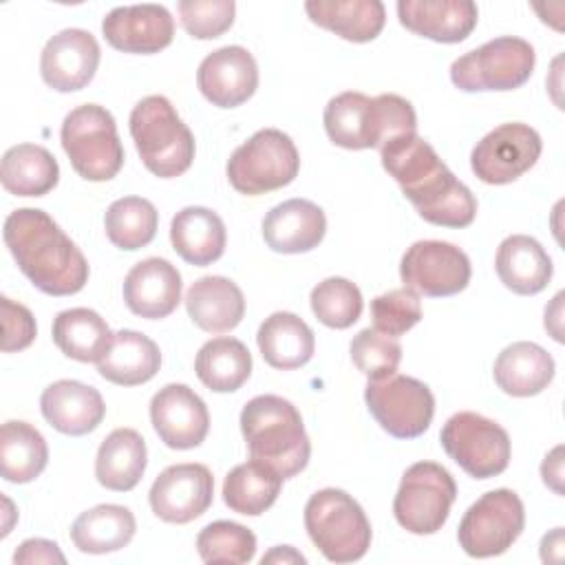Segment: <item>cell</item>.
<instances>
[{"label":"cell","instance_id":"1","mask_svg":"<svg viewBox=\"0 0 565 565\" xmlns=\"http://www.w3.org/2000/svg\"><path fill=\"white\" fill-rule=\"evenodd\" d=\"M380 152L384 170L397 181L404 196L426 223L439 227H468L475 221V194L417 132L393 137Z\"/></svg>","mask_w":565,"mask_h":565},{"label":"cell","instance_id":"2","mask_svg":"<svg viewBox=\"0 0 565 565\" xmlns=\"http://www.w3.org/2000/svg\"><path fill=\"white\" fill-rule=\"evenodd\" d=\"M20 271L49 296H71L88 282V263L64 230L38 207L13 210L2 230Z\"/></svg>","mask_w":565,"mask_h":565},{"label":"cell","instance_id":"3","mask_svg":"<svg viewBox=\"0 0 565 565\" xmlns=\"http://www.w3.org/2000/svg\"><path fill=\"white\" fill-rule=\"evenodd\" d=\"M322 119L329 139L347 150L382 148L393 137L417 132L413 104L395 93H340L329 99Z\"/></svg>","mask_w":565,"mask_h":565},{"label":"cell","instance_id":"4","mask_svg":"<svg viewBox=\"0 0 565 565\" xmlns=\"http://www.w3.org/2000/svg\"><path fill=\"white\" fill-rule=\"evenodd\" d=\"M241 433L252 459L267 463L282 479L302 472L311 444L298 408L280 395H258L241 411Z\"/></svg>","mask_w":565,"mask_h":565},{"label":"cell","instance_id":"5","mask_svg":"<svg viewBox=\"0 0 565 565\" xmlns=\"http://www.w3.org/2000/svg\"><path fill=\"white\" fill-rule=\"evenodd\" d=\"M130 135L143 166L159 179L183 174L194 161V135L163 95H148L130 113Z\"/></svg>","mask_w":565,"mask_h":565},{"label":"cell","instance_id":"6","mask_svg":"<svg viewBox=\"0 0 565 565\" xmlns=\"http://www.w3.org/2000/svg\"><path fill=\"white\" fill-rule=\"evenodd\" d=\"M305 527L320 554L331 563L360 561L371 547V523L362 505L338 488H324L305 505Z\"/></svg>","mask_w":565,"mask_h":565},{"label":"cell","instance_id":"7","mask_svg":"<svg viewBox=\"0 0 565 565\" xmlns=\"http://www.w3.org/2000/svg\"><path fill=\"white\" fill-rule=\"evenodd\" d=\"M73 170L86 181H110L124 166V146L110 110L97 104L73 108L60 130Z\"/></svg>","mask_w":565,"mask_h":565},{"label":"cell","instance_id":"8","mask_svg":"<svg viewBox=\"0 0 565 565\" xmlns=\"http://www.w3.org/2000/svg\"><path fill=\"white\" fill-rule=\"evenodd\" d=\"M300 170V154L291 137L278 128H263L241 143L227 161V179L241 194H265L289 185Z\"/></svg>","mask_w":565,"mask_h":565},{"label":"cell","instance_id":"9","mask_svg":"<svg viewBox=\"0 0 565 565\" xmlns=\"http://www.w3.org/2000/svg\"><path fill=\"white\" fill-rule=\"evenodd\" d=\"M534 46L516 35L494 38L450 64V79L463 93L514 90L534 71Z\"/></svg>","mask_w":565,"mask_h":565},{"label":"cell","instance_id":"10","mask_svg":"<svg viewBox=\"0 0 565 565\" xmlns=\"http://www.w3.org/2000/svg\"><path fill=\"white\" fill-rule=\"evenodd\" d=\"M457 499L452 475L435 461H417L402 475L393 499L397 523L411 534H435L446 523Z\"/></svg>","mask_w":565,"mask_h":565},{"label":"cell","instance_id":"11","mask_svg":"<svg viewBox=\"0 0 565 565\" xmlns=\"http://www.w3.org/2000/svg\"><path fill=\"white\" fill-rule=\"evenodd\" d=\"M439 439L446 455L475 479L497 477L510 463L512 444L505 428L479 413H455L444 424Z\"/></svg>","mask_w":565,"mask_h":565},{"label":"cell","instance_id":"12","mask_svg":"<svg viewBox=\"0 0 565 565\" xmlns=\"http://www.w3.org/2000/svg\"><path fill=\"white\" fill-rule=\"evenodd\" d=\"M525 527L523 501L514 490L497 488L481 494L463 514L457 539L472 558L503 554Z\"/></svg>","mask_w":565,"mask_h":565},{"label":"cell","instance_id":"13","mask_svg":"<svg viewBox=\"0 0 565 565\" xmlns=\"http://www.w3.org/2000/svg\"><path fill=\"white\" fill-rule=\"evenodd\" d=\"M364 402L375 422L397 439H415L424 435L435 415L433 391L408 375H388L369 380Z\"/></svg>","mask_w":565,"mask_h":565},{"label":"cell","instance_id":"14","mask_svg":"<svg viewBox=\"0 0 565 565\" xmlns=\"http://www.w3.org/2000/svg\"><path fill=\"white\" fill-rule=\"evenodd\" d=\"M470 274L466 252L446 241H417L404 252L399 263L404 287L428 298H446L463 291Z\"/></svg>","mask_w":565,"mask_h":565},{"label":"cell","instance_id":"15","mask_svg":"<svg viewBox=\"0 0 565 565\" xmlns=\"http://www.w3.org/2000/svg\"><path fill=\"white\" fill-rule=\"evenodd\" d=\"M541 135L521 121L490 130L470 154V168L483 183L505 185L525 174L541 157Z\"/></svg>","mask_w":565,"mask_h":565},{"label":"cell","instance_id":"16","mask_svg":"<svg viewBox=\"0 0 565 565\" xmlns=\"http://www.w3.org/2000/svg\"><path fill=\"white\" fill-rule=\"evenodd\" d=\"M148 499L161 521L190 523L212 505L214 477L203 463H174L154 479Z\"/></svg>","mask_w":565,"mask_h":565},{"label":"cell","instance_id":"17","mask_svg":"<svg viewBox=\"0 0 565 565\" xmlns=\"http://www.w3.org/2000/svg\"><path fill=\"white\" fill-rule=\"evenodd\" d=\"M150 422L159 439L174 450L201 446L210 430L205 402L185 384H166L154 393Z\"/></svg>","mask_w":565,"mask_h":565},{"label":"cell","instance_id":"18","mask_svg":"<svg viewBox=\"0 0 565 565\" xmlns=\"http://www.w3.org/2000/svg\"><path fill=\"white\" fill-rule=\"evenodd\" d=\"M99 44L86 29H64L42 49L40 75L57 93L82 90L90 84L99 66Z\"/></svg>","mask_w":565,"mask_h":565},{"label":"cell","instance_id":"19","mask_svg":"<svg viewBox=\"0 0 565 565\" xmlns=\"http://www.w3.org/2000/svg\"><path fill=\"white\" fill-rule=\"evenodd\" d=\"M196 86L210 104L218 108H236L258 88L256 60L245 46H221L199 64Z\"/></svg>","mask_w":565,"mask_h":565},{"label":"cell","instance_id":"20","mask_svg":"<svg viewBox=\"0 0 565 565\" xmlns=\"http://www.w3.org/2000/svg\"><path fill=\"white\" fill-rule=\"evenodd\" d=\"M102 33L117 51L152 55L170 46L174 18L163 4L115 7L102 20Z\"/></svg>","mask_w":565,"mask_h":565},{"label":"cell","instance_id":"21","mask_svg":"<svg viewBox=\"0 0 565 565\" xmlns=\"http://www.w3.org/2000/svg\"><path fill=\"white\" fill-rule=\"evenodd\" d=\"M397 18L415 35L457 44L472 33L479 11L472 0H399Z\"/></svg>","mask_w":565,"mask_h":565},{"label":"cell","instance_id":"22","mask_svg":"<svg viewBox=\"0 0 565 565\" xmlns=\"http://www.w3.org/2000/svg\"><path fill=\"white\" fill-rule=\"evenodd\" d=\"M181 274L166 258H146L124 278V300L135 316L159 320L181 302Z\"/></svg>","mask_w":565,"mask_h":565},{"label":"cell","instance_id":"23","mask_svg":"<svg viewBox=\"0 0 565 565\" xmlns=\"http://www.w3.org/2000/svg\"><path fill=\"white\" fill-rule=\"evenodd\" d=\"M40 411L55 430L79 437L102 424L106 404L95 386L77 380H57L42 391Z\"/></svg>","mask_w":565,"mask_h":565},{"label":"cell","instance_id":"24","mask_svg":"<svg viewBox=\"0 0 565 565\" xmlns=\"http://www.w3.org/2000/svg\"><path fill=\"white\" fill-rule=\"evenodd\" d=\"M327 232L320 205L307 199H289L274 205L263 218V238L278 254H302L318 247Z\"/></svg>","mask_w":565,"mask_h":565},{"label":"cell","instance_id":"25","mask_svg":"<svg viewBox=\"0 0 565 565\" xmlns=\"http://www.w3.org/2000/svg\"><path fill=\"white\" fill-rule=\"evenodd\" d=\"M499 280L519 296H534L552 280V258L543 245L527 234H512L501 241L494 258Z\"/></svg>","mask_w":565,"mask_h":565},{"label":"cell","instance_id":"26","mask_svg":"<svg viewBox=\"0 0 565 565\" xmlns=\"http://www.w3.org/2000/svg\"><path fill=\"white\" fill-rule=\"evenodd\" d=\"M185 309L199 329L223 333L241 324L245 316V298L234 280L225 276H203L190 285Z\"/></svg>","mask_w":565,"mask_h":565},{"label":"cell","instance_id":"27","mask_svg":"<svg viewBox=\"0 0 565 565\" xmlns=\"http://www.w3.org/2000/svg\"><path fill=\"white\" fill-rule=\"evenodd\" d=\"M172 249L190 265L205 267L225 252L227 232L216 212L201 205L183 207L170 223Z\"/></svg>","mask_w":565,"mask_h":565},{"label":"cell","instance_id":"28","mask_svg":"<svg viewBox=\"0 0 565 565\" xmlns=\"http://www.w3.org/2000/svg\"><path fill=\"white\" fill-rule=\"evenodd\" d=\"M554 358L536 342H514L494 360V382L512 397L539 395L554 380Z\"/></svg>","mask_w":565,"mask_h":565},{"label":"cell","instance_id":"29","mask_svg":"<svg viewBox=\"0 0 565 565\" xmlns=\"http://www.w3.org/2000/svg\"><path fill=\"white\" fill-rule=\"evenodd\" d=\"M263 360L280 371L305 366L316 351L311 327L291 311H276L263 320L256 333Z\"/></svg>","mask_w":565,"mask_h":565},{"label":"cell","instance_id":"30","mask_svg":"<svg viewBox=\"0 0 565 565\" xmlns=\"http://www.w3.org/2000/svg\"><path fill=\"white\" fill-rule=\"evenodd\" d=\"M305 11L313 24L358 44L375 40L386 22L380 0H309Z\"/></svg>","mask_w":565,"mask_h":565},{"label":"cell","instance_id":"31","mask_svg":"<svg viewBox=\"0 0 565 565\" xmlns=\"http://www.w3.org/2000/svg\"><path fill=\"white\" fill-rule=\"evenodd\" d=\"M159 366V347L148 335L132 329L117 331L106 355L97 362L99 375L119 386L146 384L157 375Z\"/></svg>","mask_w":565,"mask_h":565},{"label":"cell","instance_id":"32","mask_svg":"<svg viewBox=\"0 0 565 565\" xmlns=\"http://www.w3.org/2000/svg\"><path fill=\"white\" fill-rule=\"evenodd\" d=\"M148 450L143 437L135 428H115L95 457L97 481L113 492L132 490L146 470Z\"/></svg>","mask_w":565,"mask_h":565},{"label":"cell","instance_id":"33","mask_svg":"<svg viewBox=\"0 0 565 565\" xmlns=\"http://www.w3.org/2000/svg\"><path fill=\"white\" fill-rule=\"evenodd\" d=\"M137 530L126 505L102 503L82 512L71 525V541L84 554H108L126 547Z\"/></svg>","mask_w":565,"mask_h":565},{"label":"cell","instance_id":"34","mask_svg":"<svg viewBox=\"0 0 565 565\" xmlns=\"http://www.w3.org/2000/svg\"><path fill=\"white\" fill-rule=\"evenodd\" d=\"M60 181L55 157L35 143H18L2 154L0 183L15 196H44Z\"/></svg>","mask_w":565,"mask_h":565},{"label":"cell","instance_id":"35","mask_svg":"<svg viewBox=\"0 0 565 565\" xmlns=\"http://www.w3.org/2000/svg\"><path fill=\"white\" fill-rule=\"evenodd\" d=\"M115 333L106 320L86 307H75L60 311L53 320V342L71 360L77 362H99Z\"/></svg>","mask_w":565,"mask_h":565},{"label":"cell","instance_id":"36","mask_svg":"<svg viewBox=\"0 0 565 565\" xmlns=\"http://www.w3.org/2000/svg\"><path fill=\"white\" fill-rule=\"evenodd\" d=\"M196 377L214 393L238 391L252 375V353L236 338L207 340L194 360Z\"/></svg>","mask_w":565,"mask_h":565},{"label":"cell","instance_id":"37","mask_svg":"<svg viewBox=\"0 0 565 565\" xmlns=\"http://www.w3.org/2000/svg\"><path fill=\"white\" fill-rule=\"evenodd\" d=\"M282 488V477L263 461L234 466L223 481V501L232 512L258 516L269 510Z\"/></svg>","mask_w":565,"mask_h":565},{"label":"cell","instance_id":"38","mask_svg":"<svg viewBox=\"0 0 565 565\" xmlns=\"http://www.w3.org/2000/svg\"><path fill=\"white\" fill-rule=\"evenodd\" d=\"M49 463V446L38 428L9 419L0 428V472L11 483H29Z\"/></svg>","mask_w":565,"mask_h":565},{"label":"cell","instance_id":"39","mask_svg":"<svg viewBox=\"0 0 565 565\" xmlns=\"http://www.w3.org/2000/svg\"><path fill=\"white\" fill-rule=\"evenodd\" d=\"M104 227L115 247L135 252L152 243L159 227V212L143 196H124L108 205Z\"/></svg>","mask_w":565,"mask_h":565},{"label":"cell","instance_id":"40","mask_svg":"<svg viewBox=\"0 0 565 565\" xmlns=\"http://www.w3.org/2000/svg\"><path fill=\"white\" fill-rule=\"evenodd\" d=\"M196 552L203 563H249L256 554V536L249 527L234 521H214L196 536Z\"/></svg>","mask_w":565,"mask_h":565},{"label":"cell","instance_id":"41","mask_svg":"<svg viewBox=\"0 0 565 565\" xmlns=\"http://www.w3.org/2000/svg\"><path fill=\"white\" fill-rule=\"evenodd\" d=\"M313 316L331 329H349L362 316V294L355 282L331 276L318 282L309 296Z\"/></svg>","mask_w":565,"mask_h":565},{"label":"cell","instance_id":"42","mask_svg":"<svg viewBox=\"0 0 565 565\" xmlns=\"http://www.w3.org/2000/svg\"><path fill=\"white\" fill-rule=\"evenodd\" d=\"M351 360L369 380H384L393 375L402 362V344L397 338L380 333L371 327L362 329L351 340Z\"/></svg>","mask_w":565,"mask_h":565},{"label":"cell","instance_id":"43","mask_svg":"<svg viewBox=\"0 0 565 565\" xmlns=\"http://www.w3.org/2000/svg\"><path fill=\"white\" fill-rule=\"evenodd\" d=\"M373 329L386 335H402L422 320V305L415 291L402 287L391 289L371 300Z\"/></svg>","mask_w":565,"mask_h":565},{"label":"cell","instance_id":"44","mask_svg":"<svg viewBox=\"0 0 565 565\" xmlns=\"http://www.w3.org/2000/svg\"><path fill=\"white\" fill-rule=\"evenodd\" d=\"M183 29L196 40H214L234 24L232 0H181L177 4Z\"/></svg>","mask_w":565,"mask_h":565},{"label":"cell","instance_id":"45","mask_svg":"<svg viewBox=\"0 0 565 565\" xmlns=\"http://www.w3.org/2000/svg\"><path fill=\"white\" fill-rule=\"evenodd\" d=\"M0 309H2V351L13 353V351L26 349L38 333L33 313L24 305L7 296L0 298Z\"/></svg>","mask_w":565,"mask_h":565},{"label":"cell","instance_id":"46","mask_svg":"<svg viewBox=\"0 0 565 565\" xmlns=\"http://www.w3.org/2000/svg\"><path fill=\"white\" fill-rule=\"evenodd\" d=\"M13 563H66L57 543L46 539H26L13 554Z\"/></svg>","mask_w":565,"mask_h":565},{"label":"cell","instance_id":"47","mask_svg":"<svg viewBox=\"0 0 565 565\" xmlns=\"http://www.w3.org/2000/svg\"><path fill=\"white\" fill-rule=\"evenodd\" d=\"M561 452H563V446H556L550 455H545V461L541 463L543 483L550 486L556 494L563 492V488H561V481H563V459H561Z\"/></svg>","mask_w":565,"mask_h":565},{"label":"cell","instance_id":"48","mask_svg":"<svg viewBox=\"0 0 565 565\" xmlns=\"http://www.w3.org/2000/svg\"><path fill=\"white\" fill-rule=\"evenodd\" d=\"M260 563L263 565L265 563H307V558L300 552H296L291 545H278L269 554H265Z\"/></svg>","mask_w":565,"mask_h":565}]
</instances>
